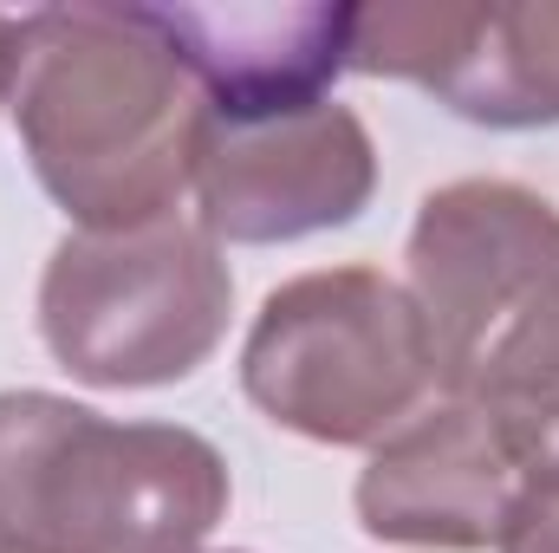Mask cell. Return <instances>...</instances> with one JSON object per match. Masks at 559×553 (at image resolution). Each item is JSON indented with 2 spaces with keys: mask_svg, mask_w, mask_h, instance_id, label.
Returning <instances> with one entry per match:
<instances>
[{
  "mask_svg": "<svg viewBox=\"0 0 559 553\" xmlns=\"http://www.w3.org/2000/svg\"><path fill=\"white\" fill-rule=\"evenodd\" d=\"M7 111L79 228H143L195 183L202 85L143 7H33L7 33Z\"/></svg>",
  "mask_w": 559,
  "mask_h": 553,
  "instance_id": "cell-1",
  "label": "cell"
},
{
  "mask_svg": "<svg viewBox=\"0 0 559 553\" xmlns=\"http://www.w3.org/2000/svg\"><path fill=\"white\" fill-rule=\"evenodd\" d=\"M404 261L436 391L488 416L527 482H559V209L501 176L442 183Z\"/></svg>",
  "mask_w": 559,
  "mask_h": 553,
  "instance_id": "cell-2",
  "label": "cell"
},
{
  "mask_svg": "<svg viewBox=\"0 0 559 553\" xmlns=\"http://www.w3.org/2000/svg\"><path fill=\"white\" fill-rule=\"evenodd\" d=\"M222 515L228 462L209 436L0 391V553H195Z\"/></svg>",
  "mask_w": 559,
  "mask_h": 553,
  "instance_id": "cell-3",
  "label": "cell"
},
{
  "mask_svg": "<svg viewBox=\"0 0 559 553\" xmlns=\"http://www.w3.org/2000/svg\"><path fill=\"white\" fill-rule=\"evenodd\" d=\"M235 274L202 222L79 228L39 280L46 352L98 391H156L202 372L228 332Z\"/></svg>",
  "mask_w": 559,
  "mask_h": 553,
  "instance_id": "cell-4",
  "label": "cell"
},
{
  "mask_svg": "<svg viewBox=\"0 0 559 553\" xmlns=\"http://www.w3.org/2000/svg\"><path fill=\"white\" fill-rule=\"evenodd\" d=\"M241 391L306 443L378 449L436 391L411 286L378 268H319L274 286L241 345Z\"/></svg>",
  "mask_w": 559,
  "mask_h": 553,
  "instance_id": "cell-5",
  "label": "cell"
},
{
  "mask_svg": "<svg viewBox=\"0 0 559 553\" xmlns=\"http://www.w3.org/2000/svg\"><path fill=\"white\" fill-rule=\"evenodd\" d=\"M345 72L404 79L488 131L559 125V0L468 7V0H384L352 7Z\"/></svg>",
  "mask_w": 559,
  "mask_h": 553,
  "instance_id": "cell-6",
  "label": "cell"
},
{
  "mask_svg": "<svg viewBox=\"0 0 559 553\" xmlns=\"http://www.w3.org/2000/svg\"><path fill=\"white\" fill-rule=\"evenodd\" d=\"M202 228L235 248H274L345 228L378 196V143L352 105L286 118H202L195 138Z\"/></svg>",
  "mask_w": 559,
  "mask_h": 553,
  "instance_id": "cell-7",
  "label": "cell"
},
{
  "mask_svg": "<svg viewBox=\"0 0 559 553\" xmlns=\"http://www.w3.org/2000/svg\"><path fill=\"white\" fill-rule=\"evenodd\" d=\"M527 475L468 404H429L404 430H391L358 475V528L371 541L436 553L501 548V528L521 502Z\"/></svg>",
  "mask_w": 559,
  "mask_h": 553,
  "instance_id": "cell-8",
  "label": "cell"
},
{
  "mask_svg": "<svg viewBox=\"0 0 559 553\" xmlns=\"http://www.w3.org/2000/svg\"><path fill=\"white\" fill-rule=\"evenodd\" d=\"M202 85L215 118H286L332 98L352 52V7L332 0H176L143 7Z\"/></svg>",
  "mask_w": 559,
  "mask_h": 553,
  "instance_id": "cell-9",
  "label": "cell"
},
{
  "mask_svg": "<svg viewBox=\"0 0 559 553\" xmlns=\"http://www.w3.org/2000/svg\"><path fill=\"white\" fill-rule=\"evenodd\" d=\"M501 553H559V482H527L508 528H501Z\"/></svg>",
  "mask_w": 559,
  "mask_h": 553,
  "instance_id": "cell-10",
  "label": "cell"
},
{
  "mask_svg": "<svg viewBox=\"0 0 559 553\" xmlns=\"http://www.w3.org/2000/svg\"><path fill=\"white\" fill-rule=\"evenodd\" d=\"M7 33H13V20L0 13V105H7Z\"/></svg>",
  "mask_w": 559,
  "mask_h": 553,
  "instance_id": "cell-11",
  "label": "cell"
}]
</instances>
